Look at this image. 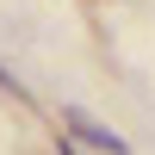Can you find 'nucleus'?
<instances>
[{"label": "nucleus", "instance_id": "nucleus-1", "mask_svg": "<svg viewBox=\"0 0 155 155\" xmlns=\"http://www.w3.org/2000/svg\"><path fill=\"white\" fill-rule=\"evenodd\" d=\"M68 143H87V149H99V155H130V149H124L112 130H99L87 112H68Z\"/></svg>", "mask_w": 155, "mask_h": 155}]
</instances>
